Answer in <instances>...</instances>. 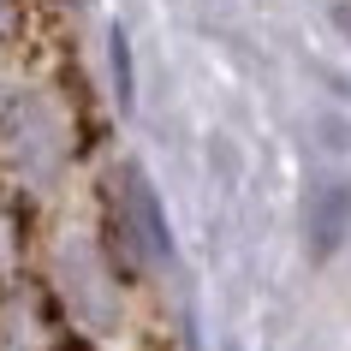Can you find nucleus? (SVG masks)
<instances>
[{
  "label": "nucleus",
  "mask_w": 351,
  "mask_h": 351,
  "mask_svg": "<svg viewBox=\"0 0 351 351\" xmlns=\"http://www.w3.org/2000/svg\"><path fill=\"white\" fill-rule=\"evenodd\" d=\"M346 244H351V179L328 173L304 191V256L328 268Z\"/></svg>",
  "instance_id": "obj_1"
},
{
  "label": "nucleus",
  "mask_w": 351,
  "mask_h": 351,
  "mask_svg": "<svg viewBox=\"0 0 351 351\" xmlns=\"http://www.w3.org/2000/svg\"><path fill=\"white\" fill-rule=\"evenodd\" d=\"M42 54V0H0V66Z\"/></svg>",
  "instance_id": "obj_2"
},
{
  "label": "nucleus",
  "mask_w": 351,
  "mask_h": 351,
  "mask_svg": "<svg viewBox=\"0 0 351 351\" xmlns=\"http://www.w3.org/2000/svg\"><path fill=\"white\" fill-rule=\"evenodd\" d=\"M108 60H113V90H119V108H131V42L125 30L108 36Z\"/></svg>",
  "instance_id": "obj_3"
},
{
  "label": "nucleus",
  "mask_w": 351,
  "mask_h": 351,
  "mask_svg": "<svg viewBox=\"0 0 351 351\" xmlns=\"http://www.w3.org/2000/svg\"><path fill=\"white\" fill-rule=\"evenodd\" d=\"M339 24H346V36H351V6H339Z\"/></svg>",
  "instance_id": "obj_4"
}]
</instances>
